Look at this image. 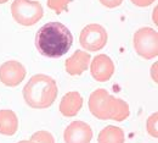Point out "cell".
Here are the masks:
<instances>
[{"label": "cell", "mask_w": 158, "mask_h": 143, "mask_svg": "<svg viewBox=\"0 0 158 143\" xmlns=\"http://www.w3.org/2000/svg\"><path fill=\"white\" fill-rule=\"evenodd\" d=\"M157 11L158 9L157 7H155V10H153V15H152V19L155 21V25H158V21H157Z\"/></svg>", "instance_id": "44dd1931"}, {"label": "cell", "mask_w": 158, "mask_h": 143, "mask_svg": "<svg viewBox=\"0 0 158 143\" xmlns=\"http://www.w3.org/2000/svg\"><path fill=\"white\" fill-rule=\"evenodd\" d=\"M112 96L103 88H99L94 91L89 97V110L90 113L100 120H110V102Z\"/></svg>", "instance_id": "52a82bcc"}, {"label": "cell", "mask_w": 158, "mask_h": 143, "mask_svg": "<svg viewBox=\"0 0 158 143\" xmlns=\"http://www.w3.org/2000/svg\"><path fill=\"white\" fill-rule=\"evenodd\" d=\"M73 36L61 22H48L41 26L35 36V47L46 58H61L72 47Z\"/></svg>", "instance_id": "6da1fadb"}, {"label": "cell", "mask_w": 158, "mask_h": 143, "mask_svg": "<svg viewBox=\"0 0 158 143\" xmlns=\"http://www.w3.org/2000/svg\"><path fill=\"white\" fill-rule=\"evenodd\" d=\"M135 6L139 7H146V6H150L151 4H153L156 0H130Z\"/></svg>", "instance_id": "d6986e66"}, {"label": "cell", "mask_w": 158, "mask_h": 143, "mask_svg": "<svg viewBox=\"0 0 158 143\" xmlns=\"http://www.w3.org/2000/svg\"><path fill=\"white\" fill-rule=\"evenodd\" d=\"M11 14L14 20L19 25L29 27L41 20L44 10L39 1L14 0V2L11 4Z\"/></svg>", "instance_id": "3957f363"}, {"label": "cell", "mask_w": 158, "mask_h": 143, "mask_svg": "<svg viewBox=\"0 0 158 143\" xmlns=\"http://www.w3.org/2000/svg\"><path fill=\"white\" fill-rule=\"evenodd\" d=\"M114 64L112 59L105 54L96 55L90 61V72L95 81L107 82L114 74Z\"/></svg>", "instance_id": "9c48e42d"}, {"label": "cell", "mask_w": 158, "mask_h": 143, "mask_svg": "<svg viewBox=\"0 0 158 143\" xmlns=\"http://www.w3.org/2000/svg\"><path fill=\"white\" fill-rule=\"evenodd\" d=\"M130 114V109L128 103L124 102L123 99L114 98L112 96L111 102H110V113H108V119L114 120V121H124L128 119Z\"/></svg>", "instance_id": "4fadbf2b"}, {"label": "cell", "mask_w": 158, "mask_h": 143, "mask_svg": "<svg viewBox=\"0 0 158 143\" xmlns=\"http://www.w3.org/2000/svg\"><path fill=\"white\" fill-rule=\"evenodd\" d=\"M90 61L91 58L89 53H85L83 50H76V53L64 62L66 72L71 76H79L89 67Z\"/></svg>", "instance_id": "30bf717a"}, {"label": "cell", "mask_w": 158, "mask_h": 143, "mask_svg": "<svg viewBox=\"0 0 158 143\" xmlns=\"http://www.w3.org/2000/svg\"><path fill=\"white\" fill-rule=\"evenodd\" d=\"M157 123H158V114L157 113H153L152 115H150V118L146 121V130H147L148 135L152 136V137H155V138L158 137Z\"/></svg>", "instance_id": "2e32d148"}, {"label": "cell", "mask_w": 158, "mask_h": 143, "mask_svg": "<svg viewBox=\"0 0 158 143\" xmlns=\"http://www.w3.org/2000/svg\"><path fill=\"white\" fill-rule=\"evenodd\" d=\"M133 47L139 56L151 60L158 56V33L151 27H142L134 33Z\"/></svg>", "instance_id": "277c9868"}, {"label": "cell", "mask_w": 158, "mask_h": 143, "mask_svg": "<svg viewBox=\"0 0 158 143\" xmlns=\"http://www.w3.org/2000/svg\"><path fill=\"white\" fill-rule=\"evenodd\" d=\"M31 141H33L34 143H55V138L50 132L41 130L32 135Z\"/></svg>", "instance_id": "9a60e30c"}, {"label": "cell", "mask_w": 158, "mask_h": 143, "mask_svg": "<svg viewBox=\"0 0 158 143\" xmlns=\"http://www.w3.org/2000/svg\"><path fill=\"white\" fill-rule=\"evenodd\" d=\"M107 32L99 23H90L85 26L79 36L80 45L88 51H99L107 43Z\"/></svg>", "instance_id": "5b68a950"}, {"label": "cell", "mask_w": 158, "mask_h": 143, "mask_svg": "<svg viewBox=\"0 0 158 143\" xmlns=\"http://www.w3.org/2000/svg\"><path fill=\"white\" fill-rule=\"evenodd\" d=\"M19 130L17 115L9 109L0 110V133L4 136H14Z\"/></svg>", "instance_id": "7c38bea8"}, {"label": "cell", "mask_w": 158, "mask_h": 143, "mask_svg": "<svg viewBox=\"0 0 158 143\" xmlns=\"http://www.w3.org/2000/svg\"><path fill=\"white\" fill-rule=\"evenodd\" d=\"M83 106V97L78 92H68L60 102V111L66 118H73Z\"/></svg>", "instance_id": "8fae6325"}, {"label": "cell", "mask_w": 158, "mask_h": 143, "mask_svg": "<svg viewBox=\"0 0 158 143\" xmlns=\"http://www.w3.org/2000/svg\"><path fill=\"white\" fill-rule=\"evenodd\" d=\"M71 2V0H48V6L54 10L57 15H60L62 11L67 10L68 4Z\"/></svg>", "instance_id": "e0dca14e"}, {"label": "cell", "mask_w": 158, "mask_h": 143, "mask_svg": "<svg viewBox=\"0 0 158 143\" xmlns=\"http://www.w3.org/2000/svg\"><path fill=\"white\" fill-rule=\"evenodd\" d=\"M19 143H34V142H33V141H31V140H29V141H27V140H23V141H20Z\"/></svg>", "instance_id": "7402d4cb"}, {"label": "cell", "mask_w": 158, "mask_h": 143, "mask_svg": "<svg viewBox=\"0 0 158 143\" xmlns=\"http://www.w3.org/2000/svg\"><path fill=\"white\" fill-rule=\"evenodd\" d=\"M99 1L103 6H106V7H108V9L118 7L119 5L123 2V0H99Z\"/></svg>", "instance_id": "ac0fdd59"}, {"label": "cell", "mask_w": 158, "mask_h": 143, "mask_svg": "<svg viewBox=\"0 0 158 143\" xmlns=\"http://www.w3.org/2000/svg\"><path fill=\"white\" fill-rule=\"evenodd\" d=\"M157 69H158V62H155V64L152 65V67H151V77H152V80H153L155 83H157L158 82Z\"/></svg>", "instance_id": "ffe728a7"}, {"label": "cell", "mask_w": 158, "mask_h": 143, "mask_svg": "<svg viewBox=\"0 0 158 143\" xmlns=\"http://www.w3.org/2000/svg\"><path fill=\"white\" fill-rule=\"evenodd\" d=\"M26 67L17 60L5 61L0 66V82L7 87H16L24 80Z\"/></svg>", "instance_id": "8992f818"}, {"label": "cell", "mask_w": 158, "mask_h": 143, "mask_svg": "<svg viewBox=\"0 0 158 143\" xmlns=\"http://www.w3.org/2000/svg\"><path fill=\"white\" fill-rule=\"evenodd\" d=\"M64 143H90L93 140V130L84 121H72L63 132Z\"/></svg>", "instance_id": "ba28073f"}, {"label": "cell", "mask_w": 158, "mask_h": 143, "mask_svg": "<svg viewBox=\"0 0 158 143\" xmlns=\"http://www.w3.org/2000/svg\"><path fill=\"white\" fill-rule=\"evenodd\" d=\"M98 141L99 143H124V131L117 126H106L100 131Z\"/></svg>", "instance_id": "5bb4252c"}, {"label": "cell", "mask_w": 158, "mask_h": 143, "mask_svg": "<svg viewBox=\"0 0 158 143\" xmlns=\"http://www.w3.org/2000/svg\"><path fill=\"white\" fill-rule=\"evenodd\" d=\"M57 83L48 75H34L23 88L26 103L34 109H46L51 106L57 97Z\"/></svg>", "instance_id": "7a4b0ae2"}, {"label": "cell", "mask_w": 158, "mask_h": 143, "mask_svg": "<svg viewBox=\"0 0 158 143\" xmlns=\"http://www.w3.org/2000/svg\"><path fill=\"white\" fill-rule=\"evenodd\" d=\"M9 0H0V4H5V2H7Z\"/></svg>", "instance_id": "603a6c76"}]
</instances>
